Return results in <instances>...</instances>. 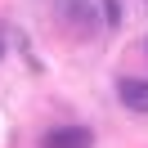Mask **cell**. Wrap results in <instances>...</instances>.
Listing matches in <instances>:
<instances>
[{
  "mask_svg": "<svg viewBox=\"0 0 148 148\" xmlns=\"http://www.w3.org/2000/svg\"><path fill=\"white\" fill-rule=\"evenodd\" d=\"M54 14H58V23H63L67 32H76V36H85V40H94L99 27H103L94 0H54Z\"/></svg>",
  "mask_w": 148,
  "mask_h": 148,
  "instance_id": "1",
  "label": "cell"
},
{
  "mask_svg": "<svg viewBox=\"0 0 148 148\" xmlns=\"http://www.w3.org/2000/svg\"><path fill=\"white\" fill-rule=\"evenodd\" d=\"M90 144H94L90 126H54L40 135V148H90Z\"/></svg>",
  "mask_w": 148,
  "mask_h": 148,
  "instance_id": "2",
  "label": "cell"
},
{
  "mask_svg": "<svg viewBox=\"0 0 148 148\" xmlns=\"http://www.w3.org/2000/svg\"><path fill=\"white\" fill-rule=\"evenodd\" d=\"M117 94H121V103H126L130 112L148 117V81H139V76H121V81H117Z\"/></svg>",
  "mask_w": 148,
  "mask_h": 148,
  "instance_id": "3",
  "label": "cell"
},
{
  "mask_svg": "<svg viewBox=\"0 0 148 148\" xmlns=\"http://www.w3.org/2000/svg\"><path fill=\"white\" fill-rule=\"evenodd\" d=\"M103 5V27H117L121 23V0H99Z\"/></svg>",
  "mask_w": 148,
  "mask_h": 148,
  "instance_id": "4",
  "label": "cell"
},
{
  "mask_svg": "<svg viewBox=\"0 0 148 148\" xmlns=\"http://www.w3.org/2000/svg\"><path fill=\"white\" fill-rule=\"evenodd\" d=\"M0 58H5V36H0Z\"/></svg>",
  "mask_w": 148,
  "mask_h": 148,
  "instance_id": "5",
  "label": "cell"
}]
</instances>
